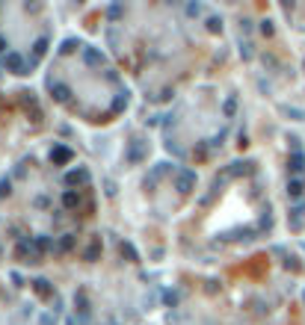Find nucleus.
I'll return each mask as SVG.
<instances>
[{
    "label": "nucleus",
    "mask_w": 305,
    "mask_h": 325,
    "mask_svg": "<svg viewBox=\"0 0 305 325\" xmlns=\"http://www.w3.org/2000/svg\"><path fill=\"white\" fill-rule=\"evenodd\" d=\"M193 186H196V172H190V168H181V172L175 174V190H178L181 195H187Z\"/></svg>",
    "instance_id": "f257e3e1"
},
{
    "label": "nucleus",
    "mask_w": 305,
    "mask_h": 325,
    "mask_svg": "<svg viewBox=\"0 0 305 325\" xmlns=\"http://www.w3.org/2000/svg\"><path fill=\"white\" fill-rule=\"evenodd\" d=\"M145 154H148V142L134 139V142L128 145V154H125V160H128V162H142V160H145Z\"/></svg>",
    "instance_id": "f03ea898"
},
{
    "label": "nucleus",
    "mask_w": 305,
    "mask_h": 325,
    "mask_svg": "<svg viewBox=\"0 0 305 325\" xmlns=\"http://www.w3.org/2000/svg\"><path fill=\"white\" fill-rule=\"evenodd\" d=\"M15 254L21 260H27V263H39V248H36V242H30V240H21L18 248H15Z\"/></svg>",
    "instance_id": "7ed1b4c3"
},
{
    "label": "nucleus",
    "mask_w": 305,
    "mask_h": 325,
    "mask_svg": "<svg viewBox=\"0 0 305 325\" xmlns=\"http://www.w3.org/2000/svg\"><path fill=\"white\" fill-rule=\"evenodd\" d=\"M3 65H6V71H12V74H27V65H24V60H21L18 54H6Z\"/></svg>",
    "instance_id": "20e7f679"
},
{
    "label": "nucleus",
    "mask_w": 305,
    "mask_h": 325,
    "mask_svg": "<svg viewBox=\"0 0 305 325\" xmlns=\"http://www.w3.org/2000/svg\"><path fill=\"white\" fill-rule=\"evenodd\" d=\"M74 304H77V310H80V322H86V316H89V298H86V290H77Z\"/></svg>",
    "instance_id": "39448f33"
},
{
    "label": "nucleus",
    "mask_w": 305,
    "mask_h": 325,
    "mask_svg": "<svg viewBox=\"0 0 305 325\" xmlns=\"http://www.w3.org/2000/svg\"><path fill=\"white\" fill-rule=\"evenodd\" d=\"M98 254H101V236H92L89 240V246H86V252H83V260H98Z\"/></svg>",
    "instance_id": "423d86ee"
},
{
    "label": "nucleus",
    "mask_w": 305,
    "mask_h": 325,
    "mask_svg": "<svg viewBox=\"0 0 305 325\" xmlns=\"http://www.w3.org/2000/svg\"><path fill=\"white\" fill-rule=\"evenodd\" d=\"M51 95H54V100H60V104H68L71 89H68L66 83H51Z\"/></svg>",
    "instance_id": "0eeeda50"
},
{
    "label": "nucleus",
    "mask_w": 305,
    "mask_h": 325,
    "mask_svg": "<svg viewBox=\"0 0 305 325\" xmlns=\"http://www.w3.org/2000/svg\"><path fill=\"white\" fill-rule=\"evenodd\" d=\"M86 180H89V172H86V168H74V172H68L66 174L68 186H77V184H86Z\"/></svg>",
    "instance_id": "6e6552de"
},
{
    "label": "nucleus",
    "mask_w": 305,
    "mask_h": 325,
    "mask_svg": "<svg viewBox=\"0 0 305 325\" xmlns=\"http://www.w3.org/2000/svg\"><path fill=\"white\" fill-rule=\"evenodd\" d=\"M33 290L39 298H51L54 296V287H51V281H45V278H36L33 281Z\"/></svg>",
    "instance_id": "1a4fd4ad"
},
{
    "label": "nucleus",
    "mask_w": 305,
    "mask_h": 325,
    "mask_svg": "<svg viewBox=\"0 0 305 325\" xmlns=\"http://www.w3.org/2000/svg\"><path fill=\"white\" fill-rule=\"evenodd\" d=\"M51 160L57 162V166H63V162H68V160H71V151L60 145V148H54V151H51Z\"/></svg>",
    "instance_id": "9d476101"
},
{
    "label": "nucleus",
    "mask_w": 305,
    "mask_h": 325,
    "mask_svg": "<svg viewBox=\"0 0 305 325\" xmlns=\"http://www.w3.org/2000/svg\"><path fill=\"white\" fill-rule=\"evenodd\" d=\"M83 60H86V65H101L104 62V56L95 48H83Z\"/></svg>",
    "instance_id": "9b49d317"
},
{
    "label": "nucleus",
    "mask_w": 305,
    "mask_h": 325,
    "mask_svg": "<svg viewBox=\"0 0 305 325\" xmlns=\"http://www.w3.org/2000/svg\"><path fill=\"white\" fill-rule=\"evenodd\" d=\"M302 219H305V207H293V210H290V228L299 230V228H302Z\"/></svg>",
    "instance_id": "f8f14e48"
},
{
    "label": "nucleus",
    "mask_w": 305,
    "mask_h": 325,
    "mask_svg": "<svg viewBox=\"0 0 305 325\" xmlns=\"http://www.w3.org/2000/svg\"><path fill=\"white\" fill-rule=\"evenodd\" d=\"M249 166H255V162H231V168L225 172V178H237V174H246V172H249Z\"/></svg>",
    "instance_id": "ddd939ff"
},
{
    "label": "nucleus",
    "mask_w": 305,
    "mask_h": 325,
    "mask_svg": "<svg viewBox=\"0 0 305 325\" xmlns=\"http://www.w3.org/2000/svg\"><path fill=\"white\" fill-rule=\"evenodd\" d=\"M302 190H305V180H302V178H293V180L287 184V195H293V198H299V195H302Z\"/></svg>",
    "instance_id": "4468645a"
},
{
    "label": "nucleus",
    "mask_w": 305,
    "mask_h": 325,
    "mask_svg": "<svg viewBox=\"0 0 305 325\" xmlns=\"http://www.w3.org/2000/svg\"><path fill=\"white\" fill-rule=\"evenodd\" d=\"M63 204H66L68 210H74V207H80V192H74V190H68L63 195Z\"/></svg>",
    "instance_id": "2eb2a0df"
},
{
    "label": "nucleus",
    "mask_w": 305,
    "mask_h": 325,
    "mask_svg": "<svg viewBox=\"0 0 305 325\" xmlns=\"http://www.w3.org/2000/svg\"><path fill=\"white\" fill-rule=\"evenodd\" d=\"M119 252H122V258H128L131 263H136V260H139V254H136V248L131 246V242H122V246H119Z\"/></svg>",
    "instance_id": "dca6fc26"
},
{
    "label": "nucleus",
    "mask_w": 305,
    "mask_h": 325,
    "mask_svg": "<svg viewBox=\"0 0 305 325\" xmlns=\"http://www.w3.org/2000/svg\"><path fill=\"white\" fill-rule=\"evenodd\" d=\"M166 166H169V162H160V166H154V172H151V178H148V186H154V184H157V180L166 174Z\"/></svg>",
    "instance_id": "f3484780"
},
{
    "label": "nucleus",
    "mask_w": 305,
    "mask_h": 325,
    "mask_svg": "<svg viewBox=\"0 0 305 325\" xmlns=\"http://www.w3.org/2000/svg\"><path fill=\"white\" fill-rule=\"evenodd\" d=\"M74 242H77V240H74V234H66V236L60 240V246H57V248H60V252H71V248H74Z\"/></svg>",
    "instance_id": "a211bd4d"
},
{
    "label": "nucleus",
    "mask_w": 305,
    "mask_h": 325,
    "mask_svg": "<svg viewBox=\"0 0 305 325\" xmlns=\"http://www.w3.org/2000/svg\"><path fill=\"white\" fill-rule=\"evenodd\" d=\"M128 106V92H122V95H116V100H113V112H122Z\"/></svg>",
    "instance_id": "6ab92c4d"
},
{
    "label": "nucleus",
    "mask_w": 305,
    "mask_h": 325,
    "mask_svg": "<svg viewBox=\"0 0 305 325\" xmlns=\"http://www.w3.org/2000/svg\"><path fill=\"white\" fill-rule=\"evenodd\" d=\"M234 110H237V98L231 95V98H228V100H225V106H222V112H225V116H234Z\"/></svg>",
    "instance_id": "aec40b11"
},
{
    "label": "nucleus",
    "mask_w": 305,
    "mask_h": 325,
    "mask_svg": "<svg viewBox=\"0 0 305 325\" xmlns=\"http://www.w3.org/2000/svg\"><path fill=\"white\" fill-rule=\"evenodd\" d=\"M33 242H36V248H39V252H48V248H51V240H48L45 234H42V236H36Z\"/></svg>",
    "instance_id": "412c9836"
},
{
    "label": "nucleus",
    "mask_w": 305,
    "mask_h": 325,
    "mask_svg": "<svg viewBox=\"0 0 305 325\" xmlns=\"http://www.w3.org/2000/svg\"><path fill=\"white\" fill-rule=\"evenodd\" d=\"M74 48H80V44H77L74 38H66V42H63V48H60V54H71Z\"/></svg>",
    "instance_id": "4be33fe9"
},
{
    "label": "nucleus",
    "mask_w": 305,
    "mask_h": 325,
    "mask_svg": "<svg viewBox=\"0 0 305 325\" xmlns=\"http://www.w3.org/2000/svg\"><path fill=\"white\" fill-rule=\"evenodd\" d=\"M302 154H293V157H290V168H293V172H302Z\"/></svg>",
    "instance_id": "5701e85b"
},
{
    "label": "nucleus",
    "mask_w": 305,
    "mask_h": 325,
    "mask_svg": "<svg viewBox=\"0 0 305 325\" xmlns=\"http://www.w3.org/2000/svg\"><path fill=\"white\" fill-rule=\"evenodd\" d=\"M207 30L219 32V30H222V21H219V18H207Z\"/></svg>",
    "instance_id": "b1692460"
},
{
    "label": "nucleus",
    "mask_w": 305,
    "mask_h": 325,
    "mask_svg": "<svg viewBox=\"0 0 305 325\" xmlns=\"http://www.w3.org/2000/svg\"><path fill=\"white\" fill-rule=\"evenodd\" d=\"M240 54H243V60H252V44L243 42V44H240Z\"/></svg>",
    "instance_id": "393cba45"
},
{
    "label": "nucleus",
    "mask_w": 305,
    "mask_h": 325,
    "mask_svg": "<svg viewBox=\"0 0 305 325\" xmlns=\"http://www.w3.org/2000/svg\"><path fill=\"white\" fill-rule=\"evenodd\" d=\"M187 12H190V15H199V12H202V6H199V3H190V6H187Z\"/></svg>",
    "instance_id": "a878e982"
},
{
    "label": "nucleus",
    "mask_w": 305,
    "mask_h": 325,
    "mask_svg": "<svg viewBox=\"0 0 305 325\" xmlns=\"http://www.w3.org/2000/svg\"><path fill=\"white\" fill-rule=\"evenodd\" d=\"M9 195V180H0V198Z\"/></svg>",
    "instance_id": "bb28decb"
},
{
    "label": "nucleus",
    "mask_w": 305,
    "mask_h": 325,
    "mask_svg": "<svg viewBox=\"0 0 305 325\" xmlns=\"http://www.w3.org/2000/svg\"><path fill=\"white\" fill-rule=\"evenodd\" d=\"M261 32H264V36H270V32H272V24H270V21H264V24H261Z\"/></svg>",
    "instance_id": "cd10ccee"
},
{
    "label": "nucleus",
    "mask_w": 305,
    "mask_h": 325,
    "mask_svg": "<svg viewBox=\"0 0 305 325\" xmlns=\"http://www.w3.org/2000/svg\"><path fill=\"white\" fill-rule=\"evenodd\" d=\"M42 325H54V316H51V314H45V316H42Z\"/></svg>",
    "instance_id": "c85d7f7f"
},
{
    "label": "nucleus",
    "mask_w": 305,
    "mask_h": 325,
    "mask_svg": "<svg viewBox=\"0 0 305 325\" xmlns=\"http://www.w3.org/2000/svg\"><path fill=\"white\" fill-rule=\"evenodd\" d=\"M0 50H6V38L3 36H0Z\"/></svg>",
    "instance_id": "c756f323"
}]
</instances>
